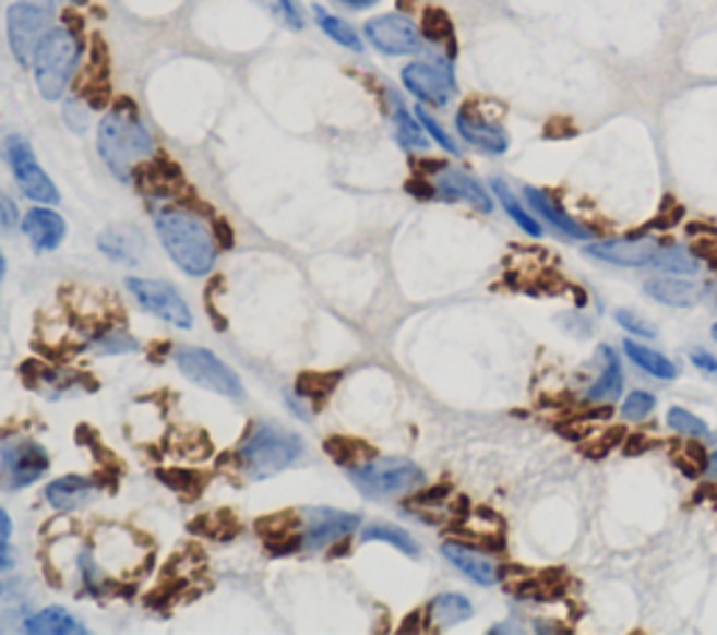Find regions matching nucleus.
<instances>
[{
  "label": "nucleus",
  "mask_w": 717,
  "mask_h": 635,
  "mask_svg": "<svg viewBox=\"0 0 717 635\" xmlns=\"http://www.w3.org/2000/svg\"><path fill=\"white\" fill-rule=\"evenodd\" d=\"M98 157L121 182H130L138 168L155 157V137L130 98H118L98 123Z\"/></svg>",
  "instance_id": "f257e3e1"
},
{
  "label": "nucleus",
  "mask_w": 717,
  "mask_h": 635,
  "mask_svg": "<svg viewBox=\"0 0 717 635\" xmlns=\"http://www.w3.org/2000/svg\"><path fill=\"white\" fill-rule=\"evenodd\" d=\"M155 230L171 261L186 275L200 277L214 269L216 238L207 232V227L194 213L182 211V207H163L155 213Z\"/></svg>",
  "instance_id": "f03ea898"
},
{
  "label": "nucleus",
  "mask_w": 717,
  "mask_h": 635,
  "mask_svg": "<svg viewBox=\"0 0 717 635\" xmlns=\"http://www.w3.org/2000/svg\"><path fill=\"white\" fill-rule=\"evenodd\" d=\"M82 59V37L73 26H53L34 53V79L46 101H57L68 91Z\"/></svg>",
  "instance_id": "7ed1b4c3"
},
{
  "label": "nucleus",
  "mask_w": 717,
  "mask_h": 635,
  "mask_svg": "<svg viewBox=\"0 0 717 635\" xmlns=\"http://www.w3.org/2000/svg\"><path fill=\"white\" fill-rule=\"evenodd\" d=\"M300 456H303L300 436L272 423L255 426V431L239 448V463L250 474V479H266V476L280 474L298 463Z\"/></svg>",
  "instance_id": "20e7f679"
},
{
  "label": "nucleus",
  "mask_w": 717,
  "mask_h": 635,
  "mask_svg": "<svg viewBox=\"0 0 717 635\" xmlns=\"http://www.w3.org/2000/svg\"><path fill=\"white\" fill-rule=\"evenodd\" d=\"M586 255L614 266H656V269L681 272V275L698 269V264L684 250L672 244H659L653 238H642V241H628V238L595 241V244L586 247Z\"/></svg>",
  "instance_id": "39448f33"
},
{
  "label": "nucleus",
  "mask_w": 717,
  "mask_h": 635,
  "mask_svg": "<svg viewBox=\"0 0 717 635\" xmlns=\"http://www.w3.org/2000/svg\"><path fill=\"white\" fill-rule=\"evenodd\" d=\"M57 0H14L7 9V37L14 59L32 64L39 43L53 28Z\"/></svg>",
  "instance_id": "423d86ee"
},
{
  "label": "nucleus",
  "mask_w": 717,
  "mask_h": 635,
  "mask_svg": "<svg viewBox=\"0 0 717 635\" xmlns=\"http://www.w3.org/2000/svg\"><path fill=\"white\" fill-rule=\"evenodd\" d=\"M350 481H354L359 493L368 499L384 501V499H398L423 484V470L409 459H368L359 468L348 470Z\"/></svg>",
  "instance_id": "0eeeda50"
},
{
  "label": "nucleus",
  "mask_w": 717,
  "mask_h": 635,
  "mask_svg": "<svg viewBox=\"0 0 717 635\" xmlns=\"http://www.w3.org/2000/svg\"><path fill=\"white\" fill-rule=\"evenodd\" d=\"M175 361L177 367H180L182 375L194 381V384L205 386V390L211 392H219L225 398H234V400L247 398L239 375H236L225 361L216 359L211 350H205V347H180L175 354Z\"/></svg>",
  "instance_id": "6e6552de"
},
{
  "label": "nucleus",
  "mask_w": 717,
  "mask_h": 635,
  "mask_svg": "<svg viewBox=\"0 0 717 635\" xmlns=\"http://www.w3.org/2000/svg\"><path fill=\"white\" fill-rule=\"evenodd\" d=\"M401 82L420 104H429V107H446L457 93V79H454V68L449 57L409 62L401 71Z\"/></svg>",
  "instance_id": "1a4fd4ad"
},
{
  "label": "nucleus",
  "mask_w": 717,
  "mask_h": 635,
  "mask_svg": "<svg viewBox=\"0 0 717 635\" xmlns=\"http://www.w3.org/2000/svg\"><path fill=\"white\" fill-rule=\"evenodd\" d=\"M7 157H9V166H12L14 171V182H17V188L23 191L26 200L37 202V205H57L59 202L57 185H53L51 177L43 171V166H39L37 157H34L26 137L20 135L9 137Z\"/></svg>",
  "instance_id": "9d476101"
},
{
  "label": "nucleus",
  "mask_w": 717,
  "mask_h": 635,
  "mask_svg": "<svg viewBox=\"0 0 717 635\" xmlns=\"http://www.w3.org/2000/svg\"><path fill=\"white\" fill-rule=\"evenodd\" d=\"M365 37L370 39L375 51L387 53V57H413V53L423 51V34L415 26V20L401 12L379 14V17L368 20Z\"/></svg>",
  "instance_id": "9b49d317"
},
{
  "label": "nucleus",
  "mask_w": 717,
  "mask_h": 635,
  "mask_svg": "<svg viewBox=\"0 0 717 635\" xmlns=\"http://www.w3.org/2000/svg\"><path fill=\"white\" fill-rule=\"evenodd\" d=\"M46 448L34 440H9L0 445V474L7 479L9 490H23L48 474Z\"/></svg>",
  "instance_id": "f8f14e48"
},
{
  "label": "nucleus",
  "mask_w": 717,
  "mask_h": 635,
  "mask_svg": "<svg viewBox=\"0 0 717 635\" xmlns=\"http://www.w3.org/2000/svg\"><path fill=\"white\" fill-rule=\"evenodd\" d=\"M127 289L130 295L141 302L143 309L150 314L160 316L163 322L175 327H191L194 325V316L188 302L182 300L180 291H175L171 286L160 280H143V277H127Z\"/></svg>",
  "instance_id": "ddd939ff"
},
{
  "label": "nucleus",
  "mask_w": 717,
  "mask_h": 635,
  "mask_svg": "<svg viewBox=\"0 0 717 635\" xmlns=\"http://www.w3.org/2000/svg\"><path fill=\"white\" fill-rule=\"evenodd\" d=\"M457 135L468 143L471 148L482 152V155L502 157L511 148V135L504 132L502 123L485 118L477 107L466 104L454 118Z\"/></svg>",
  "instance_id": "4468645a"
},
{
  "label": "nucleus",
  "mask_w": 717,
  "mask_h": 635,
  "mask_svg": "<svg viewBox=\"0 0 717 635\" xmlns=\"http://www.w3.org/2000/svg\"><path fill=\"white\" fill-rule=\"evenodd\" d=\"M434 196L443 202H466V205L477 207L479 213H491L493 200L488 196V191L482 188V182L477 177H471L468 171H459V168H440L434 173Z\"/></svg>",
  "instance_id": "2eb2a0df"
},
{
  "label": "nucleus",
  "mask_w": 717,
  "mask_h": 635,
  "mask_svg": "<svg viewBox=\"0 0 717 635\" xmlns=\"http://www.w3.org/2000/svg\"><path fill=\"white\" fill-rule=\"evenodd\" d=\"M306 520H309L303 529L306 549H325L336 540L348 538L359 527V515L339 513L331 507H314L311 513H306Z\"/></svg>",
  "instance_id": "dca6fc26"
},
{
  "label": "nucleus",
  "mask_w": 717,
  "mask_h": 635,
  "mask_svg": "<svg viewBox=\"0 0 717 635\" xmlns=\"http://www.w3.org/2000/svg\"><path fill=\"white\" fill-rule=\"evenodd\" d=\"M440 552L454 568L466 574L471 583L477 585H493L502 579V565L497 560H491L488 554H482L479 549H471L466 543H457V540H449V543L440 546Z\"/></svg>",
  "instance_id": "f3484780"
},
{
  "label": "nucleus",
  "mask_w": 717,
  "mask_h": 635,
  "mask_svg": "<svg viewBox=\"0 0 717 635\" xmlns=\"http://www.w3.org/2000/svg\"><path fill=\"white\" fill-rule=\"evenodd\" d=\"M524 200H527V205L533 207L536 216L547 218V221H550L558 232H563V236L577 238V241H583V238H591V230H588L583 221H577L575 216H569V213L561 207V202L552 200L550 193L541 191V188H536V185L524 188Z\"/></svg>",
  "instance_id": "a211bd4d"
},
{
  "label": "nucleus",
  "mask_w": 717,
  "mask_h": 635,
  "mask_svg": "<svg viewBox=\"0 0 717 635\" xmlns=\"http://www.w3.org/2000/svg\"><path fill=\"white\" fill-rule=\"evenodd\" d=\"M645 295L653 297L661 305H672V309H690L695 302L704 300L706 286L698 280H690V277H656V280H647Z\"/></svg>",
  "instance_id": "6ab92c4d"
},
{
  "label": "nucleus",
  "mask_w": 717,
  "mask_h": 635,
  "mask_svg": "<svg viewBox=\"0 0 717 635\" xmlns=\"http://www.w3.org/2000/svg\"><path fill=\"white\" fill-rule=\"evenodd\" d=\"M23 232L37 250H57L65 238V218L48 207H34L23 218Z\"/></svg>",
  "instance_id": "aec40b11"
},
{
  "label": "nucleus",
  "mask_w": 717,
  "mask_h": 635,
  "mask_svg": "<svg viewBox=\"0 0 717 635\" xmlns=\"http://www.w3.org/2000/svg\"><path fill=\"white\" fill-rule=\"evenodd\" d=\"M135 177L141 180V188L152 196H175L177 188L182 185V173L166 157H152V160L143 163L135 171Z\"/></svg>",
  "instance_id": "412c9836"
},
{
  "label": "nucleus",
  "mask_w": 717,
  "mask_h": 635,
  "mask_svg": "<svg viewBox=\"0 0 717 635\" xmlns=\"http://www.w3.org/2000/svg\"><path fill=\"white\" fill-rule=\"evenodd\" d=\"M46 499L57 513H71L93 499V484L84 476H62L48 484Z\"/></svg>",
  "instance_id": "4be33fe9"
},
{
  "label": "nucleus",
  "mask_w": 717,
  "mask_h": 635,
  "mask_svg": "<svg viewBox=\"0 0 717 635\" xmlns=\"http://www.w3.org/2000/svg\"><path fill=\"white\" fill-rule=\"evenodd\" d=\"M98 250L123 264H138L143 255V238L135 227H110L98 236Z\"/></svg>",
  "instance_id": "5701e85b"
},
{
  "label": "nucleus",
  "mask_w": 717,
  "mask_h": 635,
  "mask_svg": "<svg viewBox=\"0 0 717 635\" xmlns=\"http://www.w3.org/2000/svg\"><path fill=\"white\" fill-rule=\"evenodd\" d=\"M390 101H393L395 141L407 148V152H427L429 137H427V132H423V127H420L418 116H413V112L407 109V104L401 101L395 93H390Z\"/></svg>",
  "instance_id": "b1692460"
},
{
  "label": "nucleus",
  "mask_w": 717,
  "mask_h": 635,
  "mask_svg": "<svg viewBox=\"0 0 717 635\" xmlns=\"http://www.w3.org/2000/svg\"><path fill=\"white\" fill-rule=\"evenodd\" d=\"M23 630H26V633H34V635H79V633H87V627H84V624L79 622L76 616H71L65 608L39 610V613H34V616L26 619Z\"/></svg>",
  "instance_id": "393cba45"
},
{
  "label": "nucleus",
  "mask_w": 717,
  "mask_h": 635,
  "mask_svg": "<svg viewBox=\"0 0 717 635\" xmlns=\"http://www.w3.org/2000/svg\"><path fill=\"white\" fill-rule=\"evenodd\" d=\"M600 356L602 361H606V367H602L600 379L591 384L586 398L591 400V404H611V400L622 395V364H620V356H617L608 345L600 347Z\"/></svg>",
  "instance_id": "a878e982"
},
{
  "label": "nucleus",
  "mask_w": 717,
  "mask_h": 635,
  "mask_svg": "<svg viewBox=\"0 0 717 635\" xmlns=\"http://www.w3.org/2000/svg\"><path fill=\"white\" fill-rule=\"evenodd\" d=\"M474 616V604L463 594H440L429 602V622L434 627H454Z\"/></svg>",
  "instance_id": "bb28decb"
},
{
  "label": "nucleus",
  "mask_w": 717,
  "mask_h": 635,
  "mask_svg": "<svg viewBox=\"0 0 717 635\" xmlns=\"http://www.w3.org/2000/svg\"><path fill=\"white\" fill-rule=\"evenodd\" d=\"M622 350L628 354V359L634 361L636 367H642V370H645L647 375H653V379L670 381V379H676V375H679V367L672 364L667 356H661L659 350H650V347L640 345V342L625 339V342H622Z\"/></svg>",
  "instance_id": "cd10ccee"
},
{
  "label": "nucleus",
  "mask_w": 717,
  "mask_h": 635,
  "mask_svg": "<svg viewBox=\"0 0 717 635\" xmlns=\"http://www.w3.org/2000/svg\"><path fill=\"white\" fill-rule=\"evenodd\" d=\"M491 191L497 193V200H499V205L504 207V213H507V216H511L513 221H516V225L522 227L524 232H527V236H530V238L541 236L543 230H541V225H538V218H533V213L516 200V193L511 191V185H507V182L499 180V177H497V180L491 182Z\"/></svg>",
  "instance_id": "c85d7f7f"
},
{
  "label": "nucleus",
  "mask_w": 717,
  "mask_h": 635,
  "mask_svg": "<svg viewBox=\"0 0 717 635\" xmlns=\"http://www.w3.org/2000/svg\"><path fill=\"white\" fill-rule=\"evenodd\" d=\"M323 448L325 454H328L336 465H343V468H359V465H365L368 459H373V448L359 443V440H350V436H331V440H325Z\"/></svg>",
  "instance_id": "c756f323"
},
{
  "label": "nucleus",
  "mask_w": 717,
  "mask_h": 635,
  "mask_svg": "<svg viewBox=\"0 0 717 635\" xmlns=\"http://www.w3.org/2000/svg\"><path fill=\"white\" fill-rule=\"evenodd\" d=\"M314 20H318L320 32L325 34V37H331L336 43V46L343 48H350V51H362V39H359V34H356L354 26H348L343 17H336V14L325 12L323 7H314Z\"/></svg>",
  "instance_id": "7c9ffc66"
},
{
  "label": "nucleus",
  "mask_w": 717,
  "mask_h": 635,
  "mask_svg": "<svg viewBox=\"0 0 717 635\" xmlns=\"http://www.w3.org/2000/svg\"><path fill=\"white\" fill-rule=\"evenodd\" d=\"M339 384V372H303L298 379V395L306 400H314V404H323L328 400L331 392Z\"/></svg>",
  "instance_id": "2f4dec72"
},
{
  "label": "nucleus",
  "mask_w": 717,
  "mask_h": 635,
  "mask_svg": "<svg viewBox=\"0 0 717 635\" xmlns=\"http://www.w3.org/2000/svg\"><path fill=\"white\" fill-rule=\"evenodd\" d=\"M362 538L365 540H382V543L395 546L398 552L409 554V558L418 554V543H415L413 535L404 532L401 527H393V524H370V527L362 532Z\"/></svg>",
  "instance_id": "473e14b6"
},
{
  "label": "nucleus",
  "mask_w": 717,
  "mask_h": 635,
  "mask_svg": "<svg viewBox=\"0 0 717 635\" xmlns=\"http://www.w3.org/2000/svg\"><path fill=\"white\" fill-rule=\"evenodd\" d=\"M423 37L429 39V43H443V46H449V51L454 53V28H452V20L446 17V14L440 12V9H427L423 12Z\"/></svg>",
  "instance_id": "72a5a7b5"
},
{
  "label": "nucleus",
  "mask_w": 717,
  "mask_h": 635,
  "mask_svg": "<svg viewBox=\"0 0 717 635\" xmlns=\"http://www.w3.org/2000/svg\"><path fill=\"white\" fill-rule=\"evenodd\" d=\"M667 426H670L672 431H679V434L692 436V440L709 436V426H706L698 415H692L690 409H684V406H672V409L667 411Z\"/></svg>",
  "instance_id": "f704fd0d"
},
{
  "label": "nucleus",
  "mask_w": 717,
  "mask_h": 635,
  "mask_svg": "<svg viewBox=\"0 0 717 635\" xmlns=\"http://www.w3.org/2000/svg\"><path fill=\"white\" fill-rule=\"evenodd\" d=\"M194 529L202 535H211V538H222L219 532L239 535V520H234V515L227 510H219V513L202 515L200 520H194Z\"/></svg>",
  "instance_id": "c9c22d12"
},
{
  "label": "nucleus",
  "mask_w": 717,
  "mask_h": 635,
  "mask_svg": "<svg viewBox=\"0 0 717 635\" xmlns=\"http://www.w3.org/2000/svg\"><path fill=\"white\" fill-rule=\"evenodd\" d=\"M415 116H418V121H420V127H423V132H427V135L432 137V141L438 143L440 148H443V152H449V155H454V157L459 155V146H457V143H454V137L449 135L446 129L440 127V123L434 121L432 116H429L427 107H415Z\"/></svg>",
  "instance_id": "e433bc0d"
},
{
  "label": "nucleus",
  "mask_w": 717,
  "mask_h": 635,
  "mask_svg": "<svg viewBox=\"0 0 717 635\" xmlns=\"http://www.w3.org/2000/svg\"><path fill=\"white\" fill-rule=\"evenodd\" d=\"M255 3H259L261 9H266V12L278 20V23H284V26L295 28V32L303 28V17H300L295 0H255Z\"/></svg>",
  "instance_id": "4c0bfd02"
},
{
  "label": "nucleus",
  "mask_w": 717,
  "mask_h": 635,
  "mask_svg": "<svg viewBox=\"0 0 717 635\" xmlns=\"http://www.w3.org/2000/svg\"><path fill=\"white\" fill-rule=\"evenodd\" d=\"M656 409V398H653L650 392H631L622 404V418L625 420H645L650 411Z\"/></svg>",
  "instance_id": "58836bf2"
},
{
  "label": "nucleus",
  "mask_w": 717,
  "mask_h": 635,
  "mask_svg": "<svg viewBox=\"0 0 717 635\" xmlns=\"http://www.w3.org/2000/svg\"><path fill=\"white\" fill-rule=\"evenodd\" d=\"M65 121H68V127L73 129V132H79V135H82L84 129H87V123H91V109H87V104L79 101V98L68 101L65 104Z\"/></svg>",
  "instance_id": "ea45409f"
},
{
  "label": "nucleus",
  "mask_w": 717,
  "mask_h": 635,
  "mask_svg": "<svg viewBox=\"0 0 717 635\" xmlns=\"http://www.w3.org/2000/svg\"><path fill=\"white\" fill-rule=\"evenodd\" d=\"M617 322H620L625 331H631V334L636 336H656V327L650 325V322L642 320L640 314H634V311H617Z\"/></svg>",
  "instance_id": "a19ab883"
},
{
  "label": "nucleus",
  "mask_w": 717,
  "mask_h": 635,
  "mask_svg": "<svg viewBox=\"0 0 717 635\" xmlns=\"http://www.w3.org/2000/svg\"><path fill=\"white\" fill-rule=\"evenodd\" d=\"M96 347L101 354H123V350H135L138 345L135 339H130V336L118 331V334H112L110 339H98Z\"/></svg>",
  "instance_id": "79ce46f5"
},
{
  "label": "nucleus",
  "mask_w": 717,
  "mask_h": 635,
  "mask_svg": "<svg viewBox=\"0 0 717 635\" xmlns=\"http://www.w3.org/2000/svg\"><path fill=\"white\" fill-rule=\"evenodd\" d=\"M0 227H3V230L17 227V207H14V202L9 200V196H3V193H0Z\"/></svg>",
  "instance_id": "37998d69"
},
{
  "label": "nucleus",
  "mask_w": 717,
  "mask_h": 635,
  "mask_svg": "<svg viewBox=\"0 0 717 635\" xmlns=\"http://www.w3.org/2000/svg\"><path fill=\"white\" fill-rule=\"evenodd\" d=\"M214 238L219 241L222 247H225V250H230V247H234L236 236H234V230H230V225H227L225 218H214Z\"/></svg>",
  "instance_id": "c03bdc74"
},
{
  "label": "nucleus",
  "mask_w": 717,
  "mask_h": 635,
  "mask_svg": "<svg viewBox=\"0 0 717 635\" xmlns=\"http://www.w3.org/2000/svg\"><path fill=\"white\" fill-rule=\"evenodd\" d=\"M647 448H653V440H647V436H628L625 440V454H631V456H636V454H642V451H647Z\"/></svg>",
  "instance_id": "a18cd8bd"
},
{
  "label": "nucleus",
  "mask_w": 717,
  "mask_h": 635,
  "mask_svg": "<svg viewBox=\"0 0 717 635\" xmlns=\"http://www.w3.org/2000/svg\"><path fill=\"white\" fill-rule=\"evenodd\" d=\"M692 364L704 372H717V359H712L706 350H695V354H692Z\"/></svg>",
  "instance_id": "49530a36"
},
{
  "label": "nucleus",
  "mask_w": 717,
  "mask_h": 635,
  "mask_svg": "<svg viewBox=\"0 0 717 635\" xmlns=\"http://www.w3.org/2000/svg\"><path fill=\"white\" fill-rule=\"evenodd\" d=\"M14 565V558H12V549H9V540L0 538V572H7V568H12Z\"/></svg>",
  "instance_id": "de8ad7c7"
},
{
  "label": "nucleus",
  "mask_w": 717,
  "mask_h": 635,
  "mask_svg": "<svg viewBox=\"0 0 717 635\" xmlns=\"http://www.w3.org/2000/svg\"><path fill=\"white\" fill-rule=\"evenodd\" d=\"M336 3H343V7H348V9H359V12H362V9L375 7L379 0H336Z\"/></svg>",
  "instance_id": "09e8293b"
},
{
  "label": "nucleus",
  "mask_w": 717,
  "mask_h": 635,
  "mask_svg": "<svg viewBox=\"0 0 717 635\" xmlns=\"http://www.w3.org/2000/svg\"><path fill=\"white\" fill-rule=\"evenodd\" d=\"M0 538H12V518L0 510Z\"/></svg>",
  "instance_id": "8fccbe9b"
},
{
  "label": "nucleus",
  "mask_w": 717,
  "mask_h": 635,
  "mask_svg": "<svg viewBox=\"0 0 717 635\" xmlns=\"http://www.w3.org/2000/svg\"><path fill=\"white\" fill-rule=\"evenodd\" d=\"M706 476H709V479H717V451L706 459Z\"/></svg>",
  "instance_id": "3c124183"
},
{
  "label": "nucleus",
  "mask_w": 717,
  "mask_h": 635,
  "mask_svg": "<svg viewBox=\"0 0 717 635\" xmlns=\"http://www.w3.org/2000/svg\"><path fill=\"white\" fill-rule=\"evenodd\" d=\"M3 275H7V257L0 252V283H3Z\"/></svg>",
  "instance_id": "603ef678"
},
{
  "label": "nucleus",
  "mask_w": 717,
  "mask_h": 635,
  "mask_svg": "<svg viewBox=\"0 0 717 635\" xmlns=\"http://www.w3.org/2000/svg\"><path fill=\"white\" fill-rule=\"evenodd\" d=\"M712 339L717 342V322H715V325H712Z\"/></svg>",
  "instance_id": "864d4df0"
},
{
  "label": "nucleus",
  "mask_w": 717,
  "mask_h": 635,
  "mask_svg": "<svg viewBox=\"0 0 717 635\" xmlns=\"http://www.w3.org/2000/svg\"><path fill=\"white\" fill-rule=\"evenodd\" d=\"M71 3H84V0H71Z\"/></svg>",
  "instance_id": "5fc2aeb1"
},
{
  "label": "nucleus",
  "mask_w": 717,
  "mask_h": 635,
  "mask_svg": "<svg viewBox=\"0 0 717 635\" xmlns=\"http://www.w3.org/2000/svg\"><path fill=\"white\" fill-rule=\"evenodd\" d=\"M0 594H3V583H0Z\"/></svg>",
  "instance_id": "6e6d98bb"
}]
</instances>
